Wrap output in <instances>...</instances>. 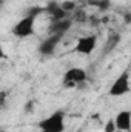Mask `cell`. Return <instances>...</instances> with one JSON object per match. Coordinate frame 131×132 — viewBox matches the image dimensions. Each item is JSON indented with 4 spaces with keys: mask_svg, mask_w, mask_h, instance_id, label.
Returning <instances> with one entry per match:
<instances>
[{
    "mask_svg": "<svg viewBox=\"0 0 131 132\" xmlns=\"http://www.w3.org/2000/svg\"><path fill=\"white\" fill-rule=\"evenodd\" d=\"M39 128L46 132H63L65 131V114H63V111H56L49 117L40 120Z\"/></svg>",
    "mask_w": 131,
    "mask_h": 132,
    "instance_id": "1",
    "label": "cell"
},
{
    "mask_svg": "<svg viewBox=\"0 0 131 132\" xmlns=\"http://www.w3.org/2000/svg\"><path fill=\"white\" fill-rule=\"evenodd\" d=\"M130 89H131L130 72H128V71H123V72L114 80V83L111 85V88H110V95H111V97H120V95L128 94Z\"/></svg>",
    "mask_w": 131,
    "mask_h": 132,
    "instance_id": "2",
    "label": "cell"
},
{
    "mask_svg": "<svg viewBox=\"0 0 131 132\" xmlns=\"http://www.w3.org/2000/svg\"><path fill=\"white\" fill-rule=\"evenodd\" d=\"M34 22L35 19L31 15H25L20 22L16 23V26L12 28V34L16 37H20V38H25V37H30L34 34Z\"/></svg>",
    "mask_w": 131,
    "mask_h": 132,
    "instance_id": "3",
    "label": "cell"
},
{
    "mask_svg": "<svg viewBox=\"0 0 131 132\" xmlns=\"http://www.w3.org/2000/svg\"><path fill=\"white\" fill-rule=\"evenodd\" d=\"M86 80V72L82 68H69L63 74V85L65 86H77Z\"/></svg>",
    "mask_w": 131,
    "mask_h": 132,
    "instance_id": "4",
    "label": "cell"
},
{
    "mask_svg": "<svg viewBox=\"0 0 131 132\" xmlns=\"http://www.w3.org/2000/svg\"><path fill=\"white\" fill-rule=\"evenodd\" d=\"M96 43H97V37L94 34L93 35H85V37L77 40V45L74 46V51L77 54H82V55H90L94 51Z\"/></svg>",
    "mask_w": 131,
    "mask_h": 132,
    "instance_id": "5",
    "label": "cell"
},
{
    "mask_svg": "<svg viewBox=\"0 0 131 132\" xmlns=\"http://www.w3.org/2000/svg\"><path fill=\"white\" fill-rule=\"evenodd\" d=\"M62 37H63V35H60V34H49V35L40 43L39 52L43 54V55H51V54H54V51H56L59 42L62 40Z\"/></svg>",
    "mask_w": 131,
    "mask_h": 132,
    "instance_id": "6",
    "label": "cell"
},
{
    "mask_svg": "<svg viewBox=\"0 0 131 132\" xmlns=\"http://www.w3.org/2000/svg\"><path fill=\"white\" fill-rule=\"evenodd\" d=\"M116 128L117 131H131V111H120L116 115Z\"/></svg>",
    "mask_w": 131,
    "mask_h": 132,
    "instance_id": "7",
    "label": "cell"
},
{
    "mask_svg": "<svg viewBox=\"0 0 131 132\" xmlns=\"http://www.w3.org/2000/svg\"><path fill=\"white\" fill-rule=\"evenodd\" d=\"M71 25H72V20L71 19H65V20H60V22H54V23L49 25V34H60V35H63L71 28Z\"/></svg>",
    "mask_w": 131,
    "mask_h": 132,
    "instance_id": "8",
    "label": "cell"
},
{
    "mask_svg": "<svg viewBox=\"0 0 131 132\" xmlns=\"http://www.w3.org/2000/svg\"><path fill=\"white\" fill-rule=\"evenodd\" d=\"M49 17H51V23H54V22H60V20H65L68 19V12L62 9V6L59 5L56 9H53L51 12H49Z\"/></svg>",
    "mask_w": 131,
    "mask_h": 132,
    "instance_id": "9",
    "label": "cell"
},
{
    "mask_svg": "<svg viewBox=\"0 0 131 132\" xmlns=\"http://www.w3.org/2000/svg\"><path fill=\"white\" fill-rule=\"evenodd\" d=\"M90 3H91L93 6L99 8L100 11H105V9L110 8V0H90Z\"/></svg>",
    "mask_w": 131,
    "mask_h": 132,
    "instance_id": "10",
    "label": "cell"
},
{
    "mask_svg": "<svg viewBox=\"0 0 131 132\" xmlns=\"http://www.w3.org/2000/svg\"><path fill=\"white\" fill-rule=\"evenodd\" d=\"M119 40H120V35L119 34H114L113 37H110L108 38V43H106V48H105V51H110V49H113L117 43H119Z\"/></svg>",
    "mask_w": 131,
    "mask_h": 132,
    "instance_id": "11",
    "label": "cell"
},
{
    "mask_svg": "<svg viewBox=\"0 0 131 132\" xmlns=\"http://www.w3.org/2000/svg\"><path fill=\"white\" fill-rule=\"evenodd\" d=\"M60 6H62L63 11H66V12L69 14L71 11L76 9V2H72V0H63V2L60 3Z\"/></svg>",
    "mask_w": 131,
    "mask_h": 132,
    "instance_id": "12",
    "label": "cell"
},
{
    "mask_svg": "<svg viewBox=\"0 0 131 132\" xmlns=\"http://www.w3.org/2000/svg\"><path fill=\"white\" fill-rule=\"evenodd\" d=\"M42 12H45V8H40V6H31V8H28V11H26V15H31V17H37V15H40Z\"/></svg>",
    "mask_w": 131,
    "mask_h": 132,
    "instance_id": "13",
    "label": "cell"
},
{
    "mask_svg": "<svg viewBox=\"0 0 131 132\" xmlns=\"http://www.w3.org/2000/svg\"><path fill=\"white\" fill-rule=\"evenodd\" d=\"M117 131V128H116V121L114 120H108L106 123H105V128H103V132H116Z\"/></svg>",
    "mask_w": 131,
    "mask_h": 132,
    "instance_id": "14",
    "label": "cell"
},
{
    "mask_svg": "<svg viewBox=\"0 0 131 132\" xmlns=\"http://www.w3.org/2000/svg\"><path fill=\"white\" fill-rule=\"evenodd\" d=\"M37 132H46V131H42V129H40V131H37Z\"/></svg>",
    "mask_w": 131,
    "mask_h": 132,
    "instance_id": "15",
    "label": "cell"
}]
</instances>
